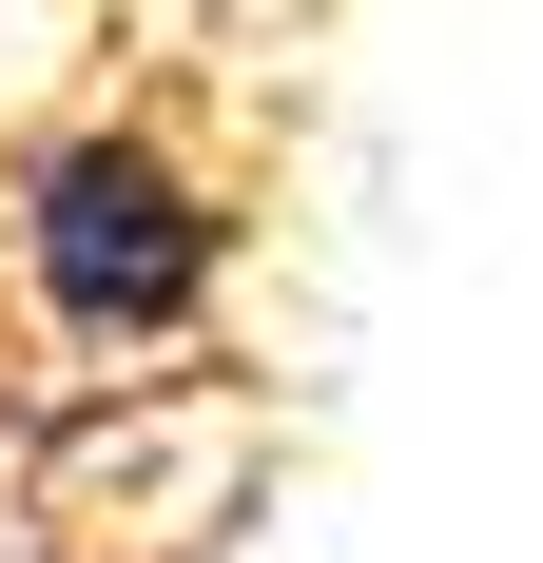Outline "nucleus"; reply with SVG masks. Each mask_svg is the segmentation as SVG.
<instances>
[{
    "mask_svg": "<svg viewBox=\"0 0 543 563\" xmlns=\"http://www.w3.org/2000/svg\"><path fill=\"white\" fill-rule=\"evenodd\" d=\"M20 273H40V311L78 350H156L195 331V291H214V195L117 117V136H58L40 175H20Z\"/></svg>",
    "mask_w": 543,
    "mask_h": 563,
    "instance_id": "nucleus-1",
    "label": "nucleus"
}]
</instances>
